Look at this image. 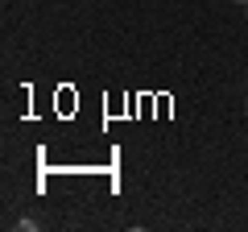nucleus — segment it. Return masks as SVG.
Returning <instances> with one entry per match:
<instances>
[{"label": "nucleus", "mask_w": 248, "mask_h": 232, "mask_svg": "<svg viewBox=\"0 0 248 232\" xmlns=\"http://www.w3.org/2000/svg\"><path fill=\"white\" fill-rule=\"evenodd\" d=\"M244 108H248V104H244Z\"/></svg>", "instance_id": "1"}]
</instances>
